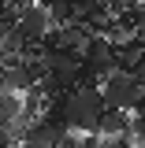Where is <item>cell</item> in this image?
I'll list each match as a JSON object with an SVG mask.
<instances>
[{"label": "cell", "mask_w": 145, "mask_h": 148, "mask_svg": "<svg viewBox=\"0 0 145 148\" xmlns=\"http://www.w3.org/2000/svg\"><path fill=\"white\" fill-rule=\"evenodd\" d=\"M78 148H101V137L97 133H78Z\"/></svg>", "instance_id": "cell-7"}, {"label": "cell", "mask_w": 145, "mask_h": 148, "mask_svg": "<svg viewBox=\"0 0 145 148\" xmlns=\"http://www.w3.org/2000/svg\"><path fill=\"white\" fill-rule=\"evenodd\" d=\"M15 30L22 34V41L34 48V45H41V37L52 30V22H49V8H41V4H30L26 11H19L15 15Z\"/></svg>", "instance_id": "cell-4"}, {"label": "cell", "mask_w": 145, "mask_h": 148, "mask_svg": "<svg viewBox=\"0 0 145 148\" xmlns=\"http://www.w3.org/2000/svg\"><path fill=\"white\" fill-rule=\"evenodd\" d=\"M101 111H104L101 85H74V89H67V96L60 100V115H63V122H67L74 133H93Z\"/></svg>", "instance_id": "cell-1"}, {"label": "cell", "mask_w": 145, "mask_h": 148, "mask_svg": "<svg viewBox=\"0 0 145 148\" xmlns=\"http://www.w3.org/2000/svg\"><path fill=\"white\" fill-rule=\"evenodd\" d=\"M130 74H134V78H138V82H142V85H145V56H142V59H138V63H134V71H130Z\"/></svg>", "instance_id": "cell-8"}, {"label": "cell", "mask_w": 145, "mask_h": 148, "mask_svg": "<svg viewBox=\"0 0 145 148\" xmlns=\"http://www.w3.org/2000/svg\"><path fill=\"white\" fill-rule=\"evenodd\" d=\"M49 22H52V30L74 22V4H71V0H56V4H49Z\"/></svg>", "instance_id": "cell-6"}, {"label": "cell", "mask_w": 145, "mask_h": 148, "mask_svg": "<svg viewBox=\"0 0 145 148\" xmlns=\"http://www.w3.org/2000/svg\"><path fill=\"white\" fill-rule=\"evenodd\" d=\"M15 148H52V145H34V141H19Z\"/></svg>", "instance_id": "cell-9"}, {"label": "cell", "mask_w": 145, "mask_h": 148, "mask_svg": "<svg viewBox=\"0 0 145 148\" xmlns=\"http://www.w3.org/2000/svg\"><path fill=\"white\" fill-rule=\"evenodd\" d=\"M101 96H104V108H123L134 111L145 100V85L123 67H112L104 78H101Z\"/></svg>", "instance_id": "cell-2"}, {"label": "cell", "mask_w": 145, "mask_h": 148, "mask_svg": "<svg viewBox=\"0 0 145 148\" xmlns=\"http://www.w3.org/2000/svg\"><path fill=\"white\" fill-rule=\"evenodd\" d=\"M41 59H45V71L52 82H60L63 89L74 85V74L82 67V56L71 52V48H41Z\"/></svg>", "instance_id": "cell-3"}, {"label": "cell", "mask_w": 145, "mask_h": 148, "mask_svg": "<svg viewBox=\"0 0 145 148\" xmlns=\"http://www.w3.org/2000/svg\"><path fill=\"white\" fill-rule=\"evenodd\" d=\"M34 4H41V8H49V4H56V0H34Z\"/></svg>", "instance_id": "cell-10"}, {"label": "cell", "mask_w": 145, "mask_h": 148, "mask_svg": "<svg viewBox=\"0 0 145 148\" xmlns=\"http://www.w3.org/2000/svg\"><path fill=\"white\" fill-rule=\"evenodd\" d=\"M0 78H4V63H0Z\"/></svg>", "instance_id": "cell-11"}, {"label": "cell", "mask_w": 145, "mask_h": 148, "mask_svg": "<svg viewBox=\"0 0 145 148\" xmlns=\"http://www.w3.org/2000/svg\"><path fill=\"white\" fill-rule=\"evenodd\" d=\"M130 115H134V111L104 108L101 115H97V126H93V133H97V137H123V133L130 130Z\"/></svg>", "instance_id": "cell-5"}]
</instances>
